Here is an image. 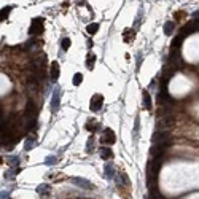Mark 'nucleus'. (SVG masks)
<instances>
[{"mask_svg":"<svg viewBox=\"0 0 199 199\" xmlns=\"http://www.w3.org/2000/svg\"><path fill=\"white\" fill-rule=\"evenodd\" d=\"M8 191H2V199H8Z\"/></svg>","mask_w":199,"mask_h":199,"instance_id":"32","label":"nucleus"},{"mask_svg":"<svg viewBox=\"0 0 199 199\" xmlns=\"http://www.w3.org/2000/svg\"><path fill=\"white\" fill-rule=\"evenodd\" d=\"M183 16H185V13H183V11H177V13H175V19H177V21H180Z\"/></svg>","mask_w":199,"mask_h":199,"instance_id":"31","label":"nucleus"},{"mask_svg":"<svg viewBox=\"0 0 199 199\" xmlns=\"http://www.w3.org/2000/svg\"><path fill=\"white\" fill-rule=\"evenodd\" d=\"M49 75H51V80L53 81H56L59 78V75H61V69H59V62H53L51 64V72H49Z\"/></svg>","mask_w":199,"mask_h":199,"instance_id":"13","label":"nucleus"},{"mask_svg":"<svg viewBox=\"0 0 199 199\" xmlns=\"http://www.w3.org/2000/svg\"><path fill=\"white\" fill-rule=\"evenodd\" d=\"M8 162L13 166V169H18L16 166L19 164V158H18V156H16V158H10V159H8Z\"/></svg>","mask_w":199,"mask_h":199,"instance_id":"30","label":"nucleus"},{"mask_svg":"<svg viewBox=\"0 0 199 199\" xmlns=\"http://www.w3.org/2000/svg\"><path fill=\"white\" fill-rule=\"evenodd\" d=\"M123 40L126 41V43H131V41L134 40V30L132 29H126L123 32Z\"/></svg>","mask_w":199,"mask_h":199,"instance_id":"21","label":"nucleus"},{"mask_svg":"<svg viewBox=\"0 0 199 199\" xmlns=\"http://www.w3.org/2000/svg\"><path fill=\"white\" fill-rule=\"evenodd\" d=\"M153 145H162V144H169V132L167 131H155L151 136Z\"/></svg>","mask_w":199,"mask_h":199,"instance_id":"2","label":"nucleus"},{"mask_svg":"<svg viewBox=\"0 0 199 199\" xmlns=\"http://www.w3.org/2000/svg\"><path fill=\"white\" fill-rule=\"evenodd\" d=\"M116 185H118V187H121V188H127V187H129V179H127V175L124 172H121L116 177Z\"/></svg>","mask_w":199,"mask_h":199,"instance_id":"14","label":"nucleus"},{"mask_svg":"<svg viewBox=\"0 0 199 199\" xmlns=\"http://www.w3.org/2000/svg\"><path fill=\"white\" fill-rule=\"evenodd\" d=\"M72 182L76 185V187H81L84 190H92L91 182H88L86 179H81V177H72Z\"/></svg>","mask_w":199,"mask_h":199,"instance_id":"11","label":"nucleus"},{"mask_svg":"<svg viewBox=\"0 0 199 199\" xmlns=\"http://www.w3.org/2000/svg\"><path fill=\"white\" fill-rule=\"evenodd\" d=\"M70 45H72V41H70V38H69V37H64V38L61 40V46H62L64 51H67V49L70 48Z\"/></svg>","mask_w":199,"mask_h":199,"instance_id":"24","label":"nucleus"},{"mask_svg":"<svg viewBox=\"0 0 199 199\" xmlns=\"http://www.w3.org/2000/svg\"><path fill=\"white\" fill-rule=\"evenodd\" d=\"M183 38H185V35H183V34L177 35V37L172 40V49H179V48H180V45L183 43Z\"/></svg>","mask_w":199,"mask_h":199,"instance_id":"20","label":"nucleus"},{"mask_svg":"<svg viewBox=\"0 0 199 199\" xmlns=\"http://www.w3.org/2000/svg\"><path fill=\"white\" fill-rule=\"evenodd\" d=\"M99 127V123L97 121H88L86 123V129L89 131V132H94V129H97Z\"/></svg>","mask_w":199,"mask_h":199,"instance_id":"26","label":"nucleus"},{"mask_svg":"<svg viewBox=\"0 0 199 199\" xmlns=\"http://www.w3.org/2000/svg\"><path fill=\"white\" fill-rule=\"evenodd\" d=\"M112 156H113V151L110 150L108 147H102V148H101V158H102L104 161H105V159H110Z\"/></svg>","mask_w":199,"mask_h":199,"instance_id":"19","label":"nucleus"},{"mask_svg":"<svg viewBox=\"0 0 199 199\" xmlns=\"http://www.w3.org/2000/svg\"><path fill=\"white\" fill-rule=\"evenodd\" d=\"M83 81V75L80 73V72H76L75 75H73V80H72V83L75 84V86H78V84H80Z\"/></svg>","mask_w":199,"mask_h":199,"instance_id":"27","label":"nucleus"},{"mask_svg":"<svg viewBox=\"0 0 199 199\" xmlns=\"http://www.w3.org/2000/svg\"><path fill=\"white\" fill-rule=\"evenodd\" d=\"M115 140H116V136H115V132H113V129L105 127V131H104L102 137H101V144H104V147H105V145L115 144Z\"/></svg>","mask_w":199,"mask_h":199,"instance_id":"7","label":"nucleus"},{"mask_svg":"<svg viewBox=\"0 0 199 199\" xmlns=\"http://www.w3.org/2000/svg\"><path fill=\"white\" fill-rule=\"evenodd\" d=\"M43 24H45V19L43 18H35L32 19L30 27H29V35L35 37V35H40L43 32Z\"/></svg>","mask_w":199,"mask_h":199,"instance_id":"1","label":"nucleus"},{"mask_svg":"<svg viewBox=\"0 0 199 199\" xmlns=\"http://www.w3.org/2000/svg\"><path fill=\"white\" fill-rule=\"evenodd\" d=\"M10 11H11V6H5V8H3L2 11H0V19H2V21H5L6 18H8Z\"/></svg>","mask_w":199,"mask_h":199,"instance_id":"25","label":"nucleus"},{"mask_svg":"<svg viewBox=\"0 0 199 199\" xmlns=\"http://www.w3.org/2000/svg\"><path fill=\"white\" fill-rule=\"evenodd\" d=\"M24 116L30 118V119H35V116H37V107H35V104L32 101L27 102L26 105V112H24Z\"/></svg>","mask_w":199,"mask_h":199,"instance_id":"10","label":"nucleus"},{"mask_svg":"<svg viewBox=\"0 0 199 199\" xmlns=\"http://www.w3.org/2000/svg\"><path fill=\"white\" fill-rule=\"evenodd\" d=\"M45 162H46L48 166H51V164H56V162H58V158H54V156L51 155V156H48V158H46V161H45Z\"/></svg>","mask_w":199,"mask_h":199,"instance_id":"29","label":"nucleus"},{"mask_svg":"<svg viewBox=\"0 0 199 199\" xmlns=\"http://www.w3.org/2000/svg\"><path fill=\"white\" fill-rule=\"evenodd\" d=\"M97 30H99V24H97V23H92V24H89V26L86 27V32H88L89 35L97 34Z\"/></svg>","mask_w":199,"mask_h":199,"instance_id":"23","label":"nucleus"},{"mask_svg":"<svg viewBox=\"0 0 199 199\" xmlns=\"http://www.w3.org/2000/svg\"><path fill=\"white\" fill-rule=\"evenodd\" d=\"M37 193L40 194V196H49V193H51V187L49 185H46V183H41V185H38L37 187Z\"/></svg>","mask_w":199,"mask_h":199,"instance_id":"15","label":"nucleus"},{"mask_svg":"<svg viewBox=\"0 0 199 199\" xmlns=\"http://www.w3.org/2000/svg\"><path fill=\"white\" fill-rule=\"evenodd\" d=\"M61 107V89L56 86L53 91V97H51V112L56 113Z\"/></svg>","mask_w":199,"mask_h":199,"instance_id":"8","label":"nucleus"},{"mask_svg":"<svg viewBox=\"0 0 199 199\" xmlns=\"http://www.w3.org/2000/svg\"><path fill=\"white\" fill-rule=\"evenodd\" d=\"M172 124H174V118L172 116H169V115L161 116L158 121H156V131H167Z\"/></svg>","mask_w":199,"mask_h":199,"instance_id":"3","label":"nucleus"},{"mask_svg":"<svg viewBox=\"0 0 199 199\" xmlns=\"http://www.w3.org/2000/svg\"><path fill=\"white\" fill-rule=\"evenodd\" d=\"M169 144H162V145H151L150 148V155L153 156V159H161L164 156L166 150H167Z\"/></svg>","mask_w":199,"mask_h":199,"instance_id":"4","label":"nucleus"},{"mask_svg":"<svg viewBox=\"0 0 199 199\" xmlns=\"http://www.w3.org/2000/svg\"><path fill=\"white\" fill-rule=\"evenodd\" d=\"M104 175H105V179H113V175H115V166H113L112 162L105 164V167H104Z\"/></svg>","mask_w":199,"mask_h":199,"instance_id":"16","label":"nucleus"},{"mask_svg":"<svg viewBox=\"0 0 199 199\" xmlns=\"http://www.w3.org/2000/svg\"><path fill=\"white\" fill-rule=\"evenodd\" d=\"M169 62L172 69H180V66L183 64V59H182V54L179 49H172V53L169 56Z\"/></svg>","mask_w":199,"mask_h":199,"instance_id":"6","label":"nucleus"},{"mask_svg":"<svg viewBox=\"0 0 199 199\" xmlns=\"http://www.w3.org/2000/svg\"><path fill=\"white\" fill-rule=\"evenodd\" d=\"M174 27H175L174 21H167L162 29H164V34H166V35H172V34H174Z\"/></svg>","mask_w":199,"mask_h":199,"instance_id":"22","label":"nucleus"},{"mask_svg":"<svg viewBox=\"0 0 199 199\" xmlns=\"http://www.w3.org/2000/svg\"><path fill=\"white\" fill-rule=\"evenodd\" d=\"M94 64H96V54L94 53H88V56H86V69L92 70Z\"/></svg>","mask_w":199,"mask_h":199,"instance_id":"18","label":"nucleus"},{"mask_svg":"<svg viewBox=\"0 0 199 199\" xmlns=\"http://www.w3.org/2000/svg\"><path fill=\"white\" fill-rule=\"evenodd\" d=\"M35 142H37V136H35V132H29V136L26 137V144H24V150H32L35 147Z\"/></svg>","mask_w":199,"mask_h":199,"instance_id":"12","label":"nucleus"},{"mask_svg":"<svg viewBox=\"0 0 199 199\" xmlns=\"http://www.w3.org/2000/svg\"><path fill=\"white\" fill-rule=\"evenodd\" d=\"M102 105H104V96L102 94H94L91 97V101H89V110L91 112H99L102 108Z\"/></svg>","mask_w":199,"mask_h":199,"instance_id":"5","label":"nucleus"},{"mask_svg":"<svg viewBox=\"0 0 199 199\" xmlns=\"http://www.w3.org/2000/svg\"><path fill=\"white\" fill-rule=\"evenodd\" d=\"M142 99H144V107H145V110H151V97H150V94H148V91L142 92Z\"/></svg>","mask_w":199,"mask_h":199,"instance_id":"17","label":"nucleus"},{"mask_svg":"<svg viewBox=\"0 0 199 199\" xmlns=\"http://www.w3.org/2000/svg\"><path fill=\"white\" fill-rule=\"evenodd\" d=\"M92 150H94V139L89 137L88 139V145H86V153H92Z\"/></svg>","mask_w":199,"mask_h":199,"instance_id":"28","label":"nucleus"},{"mask_svg":"<svg viewBox=\"0 0 199 199\" xmlns=\"http://www.w3.org/2000/svg\"><path fill=\"white\" fill-rule=\"evenodd\" d=\"M197 30H199V19H193V21H190V23L185 24L182 34L187 37L188 34H193V32H197Z\"/></svg>","mask_w":199,"mask_h":199,"instance_id":"9","label":"nucleus"},{"mask_svg":"<svg viewBox=\"0 0 199 199\" xmlns=\"http://www.w3.org/2000/svg\"><path fill=\"white\" fill-rule=\"evenodd\" d=\"M193 16H194V19H199V11H196V13H194Z\"/></svg>","mask_w":199,"mask_h":199,"instance_id":"33","label":"nucleus"}]
</instances>
